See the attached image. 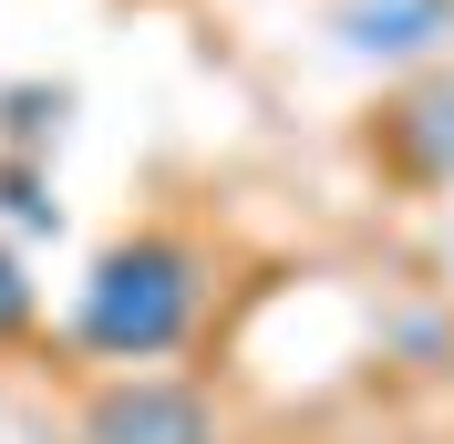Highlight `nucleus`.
<instances>
[{
  "mask_svg": "<svg viewBox=\"0 0 454 444\" xmlns=\"http://www.w3.org/2000/svg\"><path fill=\"white\" fill-rule=\"evenodd\" d=\"M197 310H207V258L186 238H124V249L93 258L73 341L93 361H166L176 341L197 331Z\"/></svg>",
  "mask_w": 454,
  "mask_h": 444,
  "instance_id": "f257e3e1",
  "label": "nucleus"
},
{
  "mask_svg": "<svg viewBox=\"0 0 454 444\" xmlns=\"http://www.w3.org/2000/svg\"><path fill=\"white\" fill-rule=\"evenodd\" d=\"M83 444H217V403L166 372H124L83 403Z\"/></svg>",
  "mask_w": 454,
  "mask_h": 444,
  "instance_id": "f03ea898",
  "label": "nucleus"
},
{
  "mask_svg": "<svg viewBox=\"0 0 454 444\" xmlns=\"http://www.w3.org/2000/svg\"><path fill=\"white\" fill-rule=\"evenodd\" d=\"M382 155H393L413 186H444L454 176V73L413 83L403 104H382Z\"/></svg>",
  "mask_w": 454,
  "mask_h": 444,
  "instance_id": "7ed1b4c3",
  "label": "nucleus"
},
{
  "mask_svg": "<svg viewBox=\"0 0 454 444\" xmlns=\"http://www.w3.org/2000/svg\"><path fill=\"white\" fill-rule=\"evenodd\" d=\"M331 31L351 52H424V42L454 31V0H340Z\"/></svg>",
  "mask_w": 454,
  "mask_h": 444,
  "instance_id": "20e7f679",
  "label": "nucleus"
},
{
  "mask_svg": "<svg viewBox=\"0 0 454 444\" xmlns=\"http://www.w3.org/2000/svg\"><path fill=\"white\" fill-rule=\"evenodd\" d=\"M31 321H42V289H31V279H21V258L0 249V352H11V341H21Z\"/></svg>",
  "mask_w": 454,
  "mask_h": 444,
  "instance_id": "39448f33",
  "label": "nucleus"
},
{
  "mask_svg": "<svg viewBox=\"0 0 454 444\" xmlns=\"http://www.w3.org/2000/svg\"><path fill=\"white\" fill-rule=\"evenodd\" d=\"M0 207L31 218V227H52V196H42V176H31V166H0Z\"/></svg>",
  "mask_w": 454,
  "mask_h": 444,
  "instance_id": "423d86ee",
  "label": "nucleus"
},
{
  "mask_svg": "<svg viewBox=\"0 0 454 444\" xmlns=\"http://www.w3.org/2000/svg\"><path fill=\"white\" fill-rule=\"evenodd\" d=\"M52 114H62L52 93H11V135H42V124H52Z\"/></svg>",
  "mask_w": 454,
  "mask_h": 444,
  "instance_id": "0eeeda50",
  "label": "nucleus"
}]
</instances>
